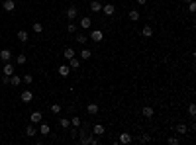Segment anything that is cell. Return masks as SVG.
<instances>
[{"mask_svg":"<svg viewBox=\"0 0 196 145\" xmlns=\"http://www.w3.org/2000/svg\"><path fill=\"white\" fill-rule=\"evenodd\" d=\"M20 98H22V102H26V104H30V102L33 100V94L30 92V90H24L22 94H20Z\"/></svg>","mask_w":196,"mask_h":145,"instance_id":"cell-1","label":"cell"},{"mask_svg":"<svg viewBox=\"0 0 196 145\" xmlns=\"http://www.w3.org/2000/svg\"><path fill=\"white\" fill-rule=\"evenodd\" d=\"M2 8H4L6 12H14V8H16V2H14V0H4Z\"/></svg>","mask_w":196,"mask_h":145,"instance_id":"cell-2","label":"cell"},{"mask_svg":"<svg viewBox=\"0 0 196 145\" xmlns=\"http://www.w3.org/2000/svg\"><path fill=\"white\" fill-rule=\"evenodd\" d=\"M76 14H78L76 6H69V8H67V18H69V20H75Z\"/></svg>","mask_w":196,"mask_h":145,"instance_id":"cell-3","label":"cell"},{"mask_svg":"<svg viewBox=\"0 0 196 145\" xmlns=\"http://www.w3.org/2000/svg\"><path fill=\"white\" fill-rule=\"evenodd\" d=\"M0 59H2L4 63L10 61V59H12V51H10V49H2V51H0Z\"/></svg>","mask_w":196,"mask_h":145,"instance_id":"cell-4","label":"cell"},{"mask_svg":"<svg viewBox=\"0 0 196 145\" xmlns=\"http://www.w3.org/2000/svg\"><path fill=\"white\" fill-rule=\"evenodd\" d=\"M2 73H4V75H8V77L14 75V67H12L10 61H6V65H4V69H2Z\"/></svg>","mask_w":196,"mask_h":145,"instance_id":"cell-5","label":"cell"},{"mask_svg":"<svg viewBox=\"0 0 196 145\" xmlns=\"http://www.w3.org/2000/svg\"><path fill=\"white\" fill-rule=\"evenodd\" d=\"M102 12H104L106 16H114V12H116V6H112V4H106V6H102Z\"/></svg>","mask_w":196,"mask_h":145,"instance_id":"cell-6","label":"cell"},{"mask_svg":"<svg viewBox=\"0 0 196 145\" xmlns=\"http://www.w3.org/2000/svg\"><path fill=\"white\" fill-rule=\"evenodd\" d=\"M30 118H32V122L33 123H37V122H41V118H43V114H41V112H32V116H30Z\"/></svg>","mask_w":196,"mask_h":145,"instance_id":"cell-7","label":"cell"},{"mask_svg":"<svg viewBox=\"0 0 196 145\" xmlns=\"http://www.w3.org/2000/svg\"><path fill=\"white\" fill-rule=\"evenodd\" d=\"M69 67H71V69H75V71H76V69L80 67V61H78L76 57H71V59H69Z\"/></svg>","mask_w":196,"mask_h":145,"instance_id":"cell-8","label":"cell"},{"mask_svg":"<svg viewBox=\"0 0 196 145\" xmlns=\"http://www.w3.org/2000/svg\"><path fill=\"white\" fill-rule=\"evenodd\" d=\"M120 143H131V135L128 132H122L120 135Z\"/></svg>","mask_w":196,"mask_h":145,"instance_id":"cell-9","label":"cell"},{"mask_svg":"<svg viewBox=\"0 0 196 145\" xmlns=\"http://www.w3.org/2000/svg\"><path fill=\"white\" fill-rule=\"evenodd\" d=\"M90 39H92V41H96V43H100V41H102V32H92V34H90Z\"/></svg>","mask_w":196,"mask_h":145,"instance_id":"cell-10","label":"cell"},{"mask_svg":"<svg viewBox=\"0 0 196 145\" xmlns=\"http://www.w3.org/2000/svg\"><path fill=\"white\" fill-rule=\"evenodd\" d=\"M87 112L90 114V116H96V114H98V104H88Z\"/></svg>","mask_w":196,"mask_h":145,"instance_id":"cell-11","label":"cell"},{"mask_svg":"<svg viewBox=\"0 0 196 145\" xmlns=\"http://www.w3.org/2000/svg\"><path fill=\"white\" fill-rule=\"evenodd\" d=\"M90 10L92 12H100L102 10V4H100L98 0H92V2H90Z\"/></svg>","mask_w":196,"mask_h":145,"instance_id":"cell-12","label":"cell"},{"mask_svg":"<svg viewBox=\"0 0 196 145\" xmlns=\"http://www.w3.org/2000/svg\"><path fill=\"white\" fill-rule=\"evenodd\" d=\"M92 134L94 135H102L104 134V125H102V123H96V125L92 127Z\"/></svg>","mask_w":196,"mask_h":145,"instance_id":"cell-13","label":"cell"},{"mask_svg":"<svg viewBox=\"0 0 196 145\" xmlns=\"http://www.w3.org/2000/svg\"><path fill=\"white\" fill-rule=\"evenodd\" d=\"M18 39H20L22 43H28V32H26V30H20V32H18Z\"/></svg>","mask_w":196,"mask_h":145,"instance_id":"cell-14","label":"cell"},{"mask_svg":"<svg viewBox=\"0 0 196 145\" xmlns=\"http://www.w3.org/2000/svg\"><path fill=\"white\" fill-rule=\"evenodd\" d=\"M69 73H71V67H69V65H61V67H59V75H61V77H67Z\"/></svg>","mask_w":196,"mask_h":145,"instance_id":"cell-15","label":"cell"},{"mask_svg":"<svg viewBox=\"0 0 196 145\" xmlns=\"http://www.w3.org/2000/svg\"><path fill=\"white\" fill-rule=\"evenodd\" d=\"M141 35H143V37H151V35H153V28H151V26H145V28L141 30Z\"/></svg>","mask_w":196,"mask_h":145,"instance_id":"cell-16","label":"cell"},{"mask_svg":"<svg viewBox=\"0 0 196 145\" xmlns=\"http://www.w3.org/2000/svg\"><path fill=\"white\" fill-rule=\"evenodd\" d=\"M90 24H92V20H90L88 16H84V18L80 20V28H84V30H88V28H90Z\"/></svg>","mask_w":196,"mask_h":145,"instance_id":"cell-17","label":"cell"},{"mask_svg":"<svg viewBox=\"0 0 196 145\" xmlns=\"http://www.w3.org/2000/svg\"><path fill=\"white\" fill-rule=\"evenodd\" d=\"M141 116H145V118H153V108L151 106H145L141 110Z\"/></svg>","mask_w":196,"mask_h":145,"instance_id":"cell-18","label":"cell"},{"mask_svg":"<svg viewBox=\"0 0 196 145\" xmlns=\"http://www.w3.org/2000/svg\"><path fill=\"white\" fill-rule=\"evenodd\" d=\"M39 134H41V135H49V134H51V127H49L47 123H41V127H39Z\"/></svg>","mask_w":196,"mask_h":145,"instance_id":"cell-19","label":"cell"},{"mask_svg":"<svg viewBox=\"0 0 196 145\" xmlns=\"http://www.w3.org/2000/svg\"><path fill=\"white\" fill-rule=\"evenodd\" d=\"M90 143V145H98V137H94V135H92V132H90V134H88V137H87V145Z\"/></svg>","mask_w":196,"mask_h":145,"instance_id":"cell-20","label":"cell"},{"mask_svg":"<svg viewBox=\"0 0 196 145\" xmlns=\"http://www.w3.org/2000/svg\"><path fill=\"white\" fill-rule=\"evenodd\" d=\"M63 55H65V59H71V57H75V49H73V47H67L65 51H63Z\"/></svg>","mask_w":196,"mask_h":145,"instance_id":"cell-21","label":"cell"},{"mask_svg":"<svg viewBox=\"0 0 196 145\" xmlns=\"http://www.w3.org/2000/svg\"><path fill=\"white\" fill-rule=\"evenodd\" d=\"M26 61H28V57H26V53H20V55L16 57V63H18V65H26Z\"/></svg>","mask_w":196,"mask_h":145,"instance_id":"cell-22","label":"cell"},{"mask_svg":"<svg viewBox=\"0 0 196 145\" xmlns=\"http://www.w3.org/2000/svg\"><path fill=\"white\" fill-rule=\"evenodd\" d=\"M33 32H35V34H41V32H43V24L35 22V24H33Z\"/></svg>","mask_w":196,"mask_h":145,"instance_id":"cell-23","label":"cell"},{"mask_svg":"<svg viewBox=\"0 0 196 145\" xmlns=\"http://www.w3.org/2000/svg\"><path fill=\"white\" fill-rule=\"evenodd\" d=\"M130 20H131V22H137V20H139V12H137V10H131L130 12Z\"/></svg>","mask_w":196,"mask_h":145,"instance_id":"cell-24","label":"cell"},{"mask_svg":"<svg viewBox=\"0 0 196 145\" xmlns=\"http://www.w3.org/2000/svg\"><path fill=\"white\" fill-rule=\"evenodd\" d=\"M10 82H12V86H16V84H20V82H22V78L18 77V75H12V77H10Z\"/></svg>","mask_w":196,"mask_h":145,"instance_id":"cell-25","label":"cell"},{"mask_svg":"<svg viewBox=\"0 0 196 145\" xmlns=\"http://www.w3.org/2000/svg\"><path fill=\"white\" fill-rule=\"evenodd\" d=\"M90 55H92V53H90V49H82V51H80V59H84V61L90 59Z\"/></svg>","mask_w":196,"mask_h":145,"instance_id":"cell-26","label":"cell"},{"mask_svg":"<svg viewBox=\"0 0 196 145\" xmlns=\"http://www.w3.org/2000/svg\"><path fill=\"white\" fill-rule=\"evenodd\" d=\"M26 135H28V137H33V135H35V127H33V125H28V127H26Z\"/></svg>","mask_w":196,"mask_h":145,"instance_id":"cell-27","label":"cell"},{"mask_svg":"<svg viewBox=\"0 0 196 145\" xmlns=\"http://www.w3.org/2000/svg\"><path fill=\"white\" fill-rule=\"evenodd\" d=\"M76 41H78V43H87L88 37H87L84 34H78V35H76Z\"/></svg>","mask_w":196,"mask_h":145,"instance_id":"cell-28","label":"cell"},{"mask_svg":"<svg viewBox=\"0 0 196 145\" xmlns=\"http://www.w3.org/2000/svg\"><path fill=\"white\" fill-rule=\"evenodd\" d=\"M71 123H73V127L76 129V127H80V123H82V122H80V118H76V116H75V118L71 120Z\"/></svg>","mask_w":196,"mask_h":145,"instance_id":"cell-29","label":"cell"},{"mask_svg":"<svg viewBox=\"0 0 196 145\" xmlns=\"http://www.w3.org/2000/svg\"><path fill=\"white\" fill-rule=\"evenodd\" d=\"M176 132H178V134H180V135H185L186 132H188V127H186V125H182V123H180V125H176Z\"/></svg>","mask_w":196,"mask_h":145,"instance_id":"cell-30","label":"cell"},{"mask_svg":"<svg viewBox=\"0 0 196 145\" xmlns=\"http://www.w3.org/2000/svg\"><path fill=\"white\" fill-rule=\"evenodd\" d=\"M59 123H61V127H63V129H67V127L71 125V122H69V120H65V118H61V120H59Z\"/></svg>","mask_w":196,"mask_h":145,"instance_id":"cell-31","label":"cell"},{"mask_svg":"<svg viewBox=\"0 0 196 145\" xmlns=\"http://www.w3.org/2000/svg\"><path fill=\"white\" fill-rule=\"evenodd\" d=\"M24 82H26V84H32L33 77H32V75H24Z\"/></svg>","mask_w":196,"mask_h":145,"instance_id":"cell-32","label":"cell"},{"mask_svg":"<svg viewBox=\"0 0 196 145\" xmlns=\"http://www.w3.org/2000/svg\"><path fill=\"white\" fill-rule=\"evenodd\" d=\"M51 112H53V114H59V112H61V104H53V106H51Z\"/></svg>","mask_w":196,"mask_h":145,"instance_id":"cell-33","label":"cell"},{"mask_svg":"<svg viewBox=\"0 0 196 145\" xmlns=\"http://www.w3.org/2000/svg\"><path fill=\"white\" fill-rule=\"evenodd\" d=\"M67 30H69L71 34H75V32H76V24H73V22H71L69 26H67Z\"/></svg>","mask_w":196,"mask_h":145,"instance_id":"cell-34","label":"cell"},{"mask_svg":"<svg viewBox=\"0 0 196 145\" xmlns=\"http://www.w3.org/2000/svg\"><path fill=\"white\" fill-rule=\"evenodd\" d=\"M188 114H190V116H196V106H194V104L188 106Z\"/></svg>","mask_w":196,"mask_h":145,"instance_id":"cell-35","label":"cell"},{"mask_svg":"<svg viewBox=\"0 0 196 145\" xmlns=\"http://www.w3.org/2000/svg\"><path fill=\"white\" fill-rule=\"evenodd\" d=\"M0 80H2V84H10V77H8V75H2Z\"/></svg>","mask_w":196,"mask_h":145,"instance_id":"cell-36","label":"cell"},{"mask_svg":"<svg viewBox=\"0 0 196 145\" xmlns=\"http://www.w3.org/2000/svg\"><path fill=\"white\" fill-rule=\"evenodd\" d=\"M188 10L190 12H196V2L192 0V2H188Z\"/></svg>","mask_w":196,"mask_h":145,"instance_id":"cell-37","label":"cell"},{"mask_svg":"<svg viewBox=\"0 0 196 145\" xmlns=\"http://www.w3.org/2000/svg\"><path fill=\"white\" fill-rule=\"evenodd\" d=\"M169 143H171V145H176V143H178V139H176V137H169Z\"/></svg>","mask_w":196,"mask_h":145,"instance_id":"cell-38","label":"cell"},{"mask_svg":"<svg viewBox=\"0 0 196 145\" xmlns=\"http://www.w3.org/2000/svg\"><path fill=\"white\" fill-rule=\"evenodd\" d=\"M145 2H147V0H137V4H141V6L145 4Z\"/></svg>","mask_w":196,"mask_h":145,"instance_id":"cell-39","label":"cell"},{"mask_svg":"<svg viewBox=\"0 0 196 145\" xmlns=\"http://www.w3.org/2000/svg\"><path fill=\"white\" fill-rule=\"evenodd\" d=\"M182 2H186V4H188V2H192V0H182Z\"/></svg>","mask_w":196,"mask_h":145,"instance_id":"cell-40","label":"cell"}]
</instances>
